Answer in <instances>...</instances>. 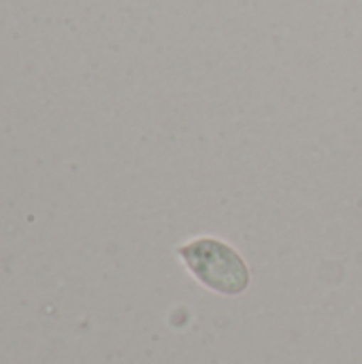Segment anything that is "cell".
I'll return each mask as SVG.
<instances>
[{"label":"cell","mask_w":362,"mask_h":364,"mask_svg":"<svg viewBox=\"0 0 362 364\" xmlns=\"http://www.w3.org/2000/svg\"><path fill=\"white\" fill-rule=\"evenodd\" d=\"M188 271L218 294L235 296L247 290L250 271L243 258L218 239H196L177 247Z\"/></svg>","instance_id":"obj_1"}]
</instances>
